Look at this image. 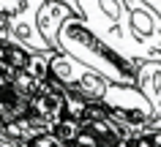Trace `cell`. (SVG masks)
I'll use <instances>...</instances> for the list:
<instances>
[{
	"label": "cell",
	"mask_w": 161,
	"mask_h": 147,
	"mask_svg": "<svg viewBox=\"0 0 161 147\" xmlns=\"http://www.w3.org/2000/svg\"><path fill=\"white\" fill-rule=\"evenodd\" d=\"M41 3L44 0H22V6L14 14H8V41L22 46L25 52H52V46L47 44L36 22Z\"/></svg>",
	"instance_id": "cell-6"
},
{
	"label": "cell",
	"mask_w": 161,
	"mask_h": 147,
	"mask_svg": "<svg viewBox=\"0 0 161 147\" xmlns=\"http://www.w3.org/2000/svg\"><path fill=\"white\" fill-rule=\"evenodd\" d=\"M126 11L134 60H161V17L142 0H126Z\"/></svg>",
	"instance_id": "cell-4"
},
{
	"label": "cell",
	"mask_w": 161,
	"mask_h": 147,
	"mask_svg": "<svg viewBox=\"0 0 161 147\" xmlns=\"http://www.w3.org/2000/svg\"><path fill=\"white\" fill-rule=\"evenodd\" d=\"M101 104L107 109L112 120L120 125V131L126 134V142L134 134H139L142 128L150 125V120L156 117L150 101L142 95V90L136 85H120V82H109L107 90L101 95Z\"/></svg>",
	"instance_id": "cell-3"
},
{
	"label": "cell",
	"mask_w": 161,
	"mask_h": 147,
	"mask_svg": "<svg viewBox=\"0 0 161 147\" xmlns=\"http://www.w3.org/2000/svg\"><path fill=\"white\" fill-rule=\"evenodd\" d=\"M60 3H66V6L74 11V14H79V3H76V0H60Z\"/></svg>",
	"instance_id": "cell-15"
},
{
	"label": "cell",
	"mask_w": 161,
	"mask_h": 147,
	"mask_svg": "<svg viewBox=\"0 0 161 147\" xmlns=\"http://www.w3.org/2000/svg\"><path fill=\"white\" fill-rule=\"evenodd\" d=\"M19 147H68L66 142H60L55 134H41V136H36V139H30V142H25V144H19Z\"/></svg>",
	"instance_id": "cell-11"
},
{
	"label": "cell",
	"mask_w": 161,
	"mask_h": 147,
	"mask_svg": "<svg viewBox=\"0 0 161 147\" xmlns=\"http://www.w3.org/2000/svg\"><path fill=\"white\" fill-rule=\"evenodd\" d=\"M142 3H147V6H150V8L161 17V0H142Z\"/></svg>",
	"instance_id": "cell-14"
},
{
	"label": "cell",
	"mask_w": 161,
	"mask_h": 147,
	"mask_svg": "<svg viewBox=\"0 0 161 147\" xmlns=\"http://www.w3.org/2000/svg\"><path fill=\"white\" fill-rule=\"evenodd\" d=\"M74 11L68 8L66 3H60V0H44L41 6H38V14H36V22H38V30L41 35L47 38L52 49H55V41H58V33H60V25L71 17Z\"/></svg>",
	"instance_id": "cell-9"
},
{
	"label": "cell",
	"mask_w": 161,
	"mask_h": 147,
	"mask_svg": "<svg viewBox=\"0 0 161 147\" xmlns=\"http://www.w3.org/2000/svg\"><path fill=\"white\" fill-rule=\"evenodd\" d=\"M76 3H79V17L85 19V25L107 46H112L123 60H128L136 68L131 38H128L126 0H76Z\"/></svg>",
	"instance_id": "cell-2"
},
{
	"label": "cell",
	"mask_w": 161,
	"mask_h": 147,
	"mask_svg": "<svg viewBox=\"0 0 161 147\" xmlns=\"http://www.w3.org/2000/svg\"><path fill=\"white\" fill-rule=\"evenodd\" d=\"M8 38V14H0V41Z\"/></svg>",
	"instance_id": "cell-13"
},
{
	"label": "cell",
	"mask_w": 161,
	"mask_h": 147,
	"mask_svg": "<svg viewBox=\"0 0 161 147\" xmlns=\"http://www.w3.org/2000/svg\"><path fill=\"white\" fill-rule=\"evenodd\" d=\"M134 85L150 101L156 117H161V60H139L136 63Z\"/></svg>",
	"instance_id": "cell-8"
},
{
	"label": "cell",
	"mask_w": 161,
	"mask_h": 147,
	"mask_svg": "<svg viewBox=\"0 0 161 147\" xmlns=\"http://www.w3.org/2000/svg\"><path fill=\"white\" fill-rule=\"evenodd\" d=\"M79 131H82V123L74 120V117H68V114H63L58 123H55V128H52V134L60 139V142H66V144H74L76 136H79Z\"/></svg>",
	"instance_id": "cell-10"
},
{
	"label": "cell",
	"mask_w": 161,
	"mask_h": 147,
	"mask_svg": "<svg viewBox=\"0 0 161 147\" xmlns=\"http://www.w3.org/2000/svg\"><path fill=\"white\" fill-rule=\"evenodd\" d=\"M68 147H82V144H76V142H74V144H68Z\"/></svg>",
	"instance_id": "cell-16"
},
{
	"label": "cell",
	"mask_w": 161,
	"mask_h": 147,
	"mask_svg": "<svg viewBox=\"0 0 161 147\" xmlns=\"http://www.w3.org/2000/svg\"><path fill=\"white\" fill-rule=\"evenodd\" d=\"M27 112H33L36 117L47 120L55 128V123L66 114V101H63V85L55 76H47L41 87L33 93V98L27 101Z\"/></svg>",
	"instance_id": "cell-7"
},
{
	"label": "cell",
	"mask_w": 161,
	"mask_h": 147,
	"mask_svg": "<svg viewBox=\"0 0 161 147\" xmlns=\"http://www.w3.org/2000/svg\"><path fill=\"white\" fill-rule=\"evenodd\" d=\"M22 6V0H0V14H14Z\"/></svg>",
	"instance_id": "cell-12"
},
{
	"label": "cell",
	"mask_w": 161,
	"mask_h": 147,
	"mask_svg": "<svg viewBox=\"0 0 161 147\" xmlns=\"http://www.w3.org/2000/svg\"><path fill=\"white\" fill-rule=\"evenodd\" d=\"M55 49L76 57V60L85 63V66H90L93 71H98V74L107 76L109 82L134 85V66L128 60H123L112 46H107V44L85 25V19L79 17V14H71V17L60 25Z\"/></svg>",
	"instance_id": "cell-1"
},
{
	"label": "cell",
	"mask_w": 161,
	"mask_h": 147,
	"mask_svg": "<svg viewBox=\"0 0 161 147\" xmlns=\"http://www.w3.org/2000/svg\"><path fill=\"white\" fill-rule=\"evenodd\" d=\"M49 76H55L63 87L85 95L90 101H101L104 90L109 85V79L101 76L98 71H93L90 66L79 63L76 57H71L66 52H58V49L49 55Z\"/></svg>",
	"instance_id": "cell-5"
}]
</instances>
